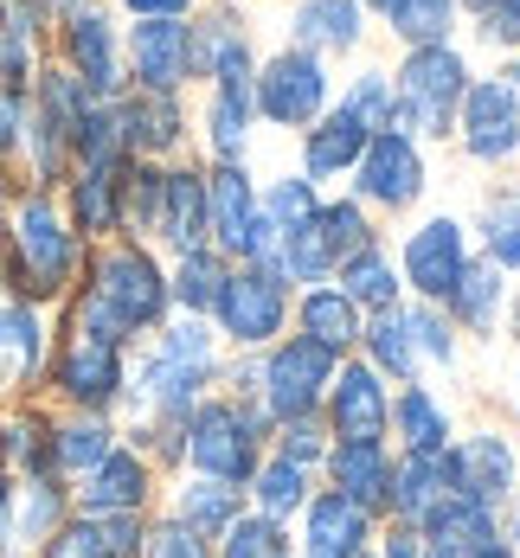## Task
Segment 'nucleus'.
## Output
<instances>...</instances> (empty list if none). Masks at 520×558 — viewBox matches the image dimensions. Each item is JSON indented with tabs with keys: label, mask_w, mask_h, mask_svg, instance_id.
I'll return each mask as SVG.
<instances>
[{
	"label": "nucleus",
	"mask_w": 520,
	"mask_h": 558,
	"mask_svg": "<svg viewBox=\"0 0 520 558\" xmlns=\"http://www.w3.org/2000/svg\"><path fill=\"white\" fill-rule=\"evenodd\" d=\"M469 257H475V238H469V225L457 213H431V219H418L404 231L399 244V282L404 295H418V302H444L457 277L469 270Z\"/></svg>",
	"instance_id": "obj_11"
},
{
	"label": "nucleus",
	"mask_w": 520,
	"mask_h": 558,
	"mask_svg": "<svg viewBox=\"0 0 520 558\" xmlns=\"http://www.w3.org/2000/svg\"><path fill=\"white\" fill-rule=\"evenodd\" d=\"M328 104H335V71H328V58L302 52V46H289V39L277 52L257 58V71H251V110H257V122L302 135Z\"/></svg>",
	"instance_id": "obj_7"
},
{
	"label": "nucleus",
	"mask_w": 520,
	"mask_h": 558,
	"mask_svg": "<svg viewBox=\"0 0 520 558\" xmlns=\"http://www.w3.org/2000/svg\"><path fill=\"white\" fill-rule=\"evenodd\" d=\"M213 558H295V533L283 520H264V513H238L226 533L213 539Z\"/></svg>",
	"instance_id": "obj_44"
},
{
	"label": "nucleus",
	"mask_w": 520,
	"mask_h": 558,
	"mask_svg": "<svg viewBox=\"0 0 520 558\" xmlns=\"http://www.w3.org/2000/svg\"><path fill=\"white\" fill-rule=\"evenodd\" d=\"M155 244H168L173 257L193 251V244H206V168H193V161H168V168H161Z\"/></svg>",
	"instance_id": "obj_30"
},
{
	"label": "nucleus",
	"mask_w": 520,
	"mask_h": 558,
	"mask_svg": "<svg viewBox=\"0 0 520 558\" xmlns=\"http://www.w3.org/2000/svg\"><path fill=\"white\" fill-rule=\"evenodd\" d=\"M501 77L515 84V97H520V58H508V64H501Z\"/></svg>",
	"instance_id": "obj_58"
},
{
	"label": "nucleus",
	"mask_w": 520,
	"mask_h": 558,
	"mask_svg": "<svg viewBox=\"0 0 520 558\" xmlns=\"http://www.w3.org/2000/svg\"><path fill=\"white\" fill-rule=\"evenodd\" d=\"M335 353L315 347L302 335H283L257 353V404L270 424H289V417H322V398H328V379H335Z\"/></svg>",
	"instance_id": "obj_8"
},
{
	"label": "nucleus",
	"mask_w": 520,
	"mask_h": 558,
	"mask_svg": "<svg viewBox=\"0 0 520 558\" xmlns=\"http://www.w3.org/2000/svg\"><path fill=\"white\" fill-rule=\"evenodd\" d=\"M257 206H264V219L277 225V231H295L302 219H315V206H322V186L309 180V173H277V180H264L257 186Z\"/></svg>",
	"instance_id": "obj_46"
},
{
	"label": "nucleus",
	"mask_w": 520,
	"mask_h": 558,
	"mask_svg": "<svg viewBox=\"0 0 520 558\" xmlns=\"http://www.w3.org/2000/svg\"><path fill=\"white\" fill-rule=\"evenodd\" d=\"M161 495V469L142 456L135 444H116L77 488H71V513H90V520H110V513H148Z\"/></svg>",
	"instance_id": "obj_15"
},
{
	"label": "nucleus",
	"mask_w": 520,
	"mask_h": 558,
	"mask_svg": "<svg viewBox=\"0 0 520 558\" xmlns=\"http://www.w3.org/2000/svg\"><path fill=\"white\" fill-rule=\"evenodd\" d=\"M315 475H322V488H335L341 501L366 507V513L379 520V507H386V475H392V444H366V437H335Z\"/></svg>",
	"instance_id": "obj_21"
},
{
	"label": "nucleus",
	"mask_w": 520,
	"mask_h": 558,
	"mask_svg": "<svg viewBox=\"0 0 520 558\" xmlns=\"http://www.w3.org/2000/svg\"><path fill=\"white\" fill-rule=\"evenodd\" d=\"M360 558H373V553H360Z\"/></svg>",
	"instance_id": "obj_62"
},
{
	"label": "nucleus",
	"mask_w": 520,
	"mask_h": 558,
	"mask_svg": "<svg viewBox=\"0 0 520 558\" xmlns=\"http://www.w3.org/2000/svg\"><path fill=\"white\" fill-rule=\"evenodd\" d=\"M251 219H257L251 161H219V168H206V244H213L219 257H231Z\"/></svg>",
	"instance_id": "obj_31"
},
{
	"label": "nucleus",
	"mask_w": 520,
	"mask_h": 558,
	"mask_svg": "<svg viewBox=\"0 0 520 558\" xmlns=\"http://www.w3.org/2000/svg\"><path fill=\"white\" fill-rule=\"evenodd\" d=\"M373 558H424V539H418L411 526H392V520H379V539H373Z\"/></svg>",
	"instance_id": "obj_52"
},
{
	"label": "nucleus",
	"mask_w": 520,
	"mask_h": 558,
	"mask_svg": "<svg viewBox=\"0 0 520 558\" xmlns=\"http://www.w3.org/2000/svg\"><path fill=\"white\" fill-rule=\"evenodd\" d=\"M116 129L129 161H180L186 148V104L161 90H122L116 97Z\"/></svg>",
	"instance_id": "obj_19"
},
{
	"label": "nucleus",
	"mask_w": 520,
	"mask_h": 558,
	"mask_svg": "<svg viewBox=\"0 0 520 558\" xmlns=\"http://www.w3.org/2000/svg\"><path fill=\"white\" fill-rule=\"evenodd\" d=\"M488 7H495V0H457V13H469V20H482Z\"/></svg>",
	"instance_id": "obj_57"
},
{
	"label": "nucleus",
	"mask_w": 520,
	"mask_h": 558,
	"mask_svg": "<svg viewBox=\"0 0 520 558\" xmlns=\"http://www.w3.org/2000/svg\"><path fill=\"white\" fill-rule=\"evenodd\" d=\"M444 495H450L444 449H437V456H399V449H392V475H386V507H379V520L418 533V520L444 501Z\"/></svg>",
	"instance_id": "obj_32"
},
{
	"label": "nucleus",
	"mask_w": 520,
	"mask_h": 558,
	"mask_svg": "<svg viewBox=\"0 0 520 558\" xmlns=\"http://www.w3.org/2000/svg\"><path fill=\"white\" fill-rule=\"evenodd\" d=\"M58 58L64 71L97 97V104H116L129 90V71H122V33L104 7H77L58 20Z\"/></svg>",
	"instance_id": "obj_13"
},
{
	"label": "nucleus",
	"mask_w": 520,
	"mask_h": 558,
	"mask_svg": "<svg viewBox=\"0 0 520 558\" xmlns=\"http://www.w3.org/2000/svg\"><path fill=\"white\" fill-rule=\"evenodd\" d=\"M226 270H231V257H219L213 244L180 251V257L168 264V302H173V315H213Z\"/></svg>",
	"instance_id": "obj_42"
},
{
	"label": "nucleus",
	"mask_w": 520,
	"mask_h": 558,
	"mask_svg": "<svg viewBox=\"0 0 520 558\" xmlns=\"http://www.w3.org/2000/svg\"><path fill=\"white\" fill-rule=\"evenodd\" d=\"M328 444H335V437H328L322 417H289V424L270 430V456H283V462H295V469H322Z\"/></svg>",
	"instance_id": "obj_47"
},
{
	"label": "nucleus",
	"mask_w": 520,
	"mask_h": 558,
	"mask_svg": "<svg viewBox=\"0 0 520 558\" xmlns=\"http://www.w3.org/2000/svg\"><path fill=\"white\" fill-rule=\"evenodd\" d=\"M129 20H186L193 13V0H116Z\"/></svg>",
	"instance_id": "obj_53"
},
{
	"label": "nucleus",
	"mask_w": 520,
	"mask_h": 558,
	"mask_svg": "<svg viewBox=\"0 0 520 558\" xmlns=\"http://www.w3.org/2000/svg\"><path fill=\"white\" fill-rule=\"evenodd\" d=\"M0 558H20V553H0Z\"/></svg>",
	"instance_id": "obj_61"
},
{
	"label": "nucleus",
	"mask_w": 520,
	"mask_h": 558,
	"mask_svg": "<svg viewBox=\"0 0 520 558\" xmlns=\"http://www.w3.org/2000/svg\"><path fill=\"white\" fill-rule=\"evenodd\" d=\"M193 20V13H186ZM186 20H135L122 33V71L135 90H161L180 97L193 84V39H186Z\"/></svg>",
	"instance_id": "obj_16"
},
{
	"label": "nucleus",
	"mask_w": 520,
	"mask_h": 558,
	"mask_svg": "<svg viewBox=\"0 0 520 558\" xmlns=\"http://www.w3.org/2000/svg\"><path fill=\"white\" fill-rule=\"evenodd\" d=\"M386 417H392V386L360 360L347 353L328 379V398H322V424L328 437H366V444H386Z\"/></svg>",
	"instance_id": "obj_17"
},
{
	"label": "nucleus",
	"mask_w": 520,
	"mask_h": 558,
	"mask_svg": "<svg viewBox=\"0 0 520 558\" xmlns=\"http://www.w3.org/2000/svg\"><path fill=\"white\" fill-rule=\"evenodd\" d=\"M122 173H129V155L122 161H90V168L71 173V206L64 219L84 244H104L110 231H122Z\"/></svg>",
	"instance_id": "obj_29"
},
{
	"label": "nucleus",
	"mask_w": 520,
	"mask_h": 558,
	"mask_svg": "<svg viewBox=\"0 0 520 558\" xmlns=\"http://www.w3.org/2000/svg\"><path fill=\"white\" fill-rule=\"evenodd\" d=\"M193 39V84H219V77H251L257 71V46H251V20L238 7H206L186 20Z\"/></svg>",
	"instance_id": "obj_20"
},
{
	"label": "nucleus",
	"mask_w": 520,
	"mask_h": 558,
	"mask_svg": "<svg viewBox=\"0 0 520 558\" xmlns=\"http://www.w3.org/2000/svg\"><path fill=\"white\" fill-rule=\"evenodd\" d=\"M501 328H508V340L520 347V282L508 289V315H501Z\"/></svg>",
	"instance_id": "obj_55"
},
{
	"label": "nucleus",
	"mask_w": 520,
	"mask_h": 558,
	"mask_svg": "<svg viewBox=\"0 0 520 558\" xmlns=\"http://www.w3.org/2000/svg\"><path fill=\"white\" fill-rule=\"evenodd\" d=\"M173 315L168 302V264L142 238H110L84 257V289H71V322L77 335H97L110 347L148 340Z\"/></svg>",
	"instance_id": "obj_1"
},
{
	"label": "nucleus",
	"mask_w": 520,
	"mask_h": 558,
	"mask_svg": "<svg viewBox=\"0 0 520 558\" xmlns=\"http://www.w3.org/2000/svg\"><path fill=\"white\" fill-rule=\"evenodd\" d=\"M475 33L495 46V52H508V58H520V0H495L482 20H475Z\"/></svg>",
	"instance_id": "obj_50"
},
{
	"label": "nucleus",
	"mask_w": 520,
	"mask_h": 558,
	"mask_svg": "<svg viewBox=\"0 0 520 558\" xmlns=\"http://www.w3.org/2000/svg\"><path fill=\"white\" fill-rule=\"evenodd\" d=\"M251 129H257V110H251V77H219L206 84V110H199V142H206V161H251Z\"/></svg>",
	"instance_id": "obj_28"
},
{
	"label": "nucleus",
	"mask_w": 520,
	"mask_h": 558,
	"mask_svg": "<svg viewBox=\"0 0 520 558\" xmlns=\"http://www.w3.org/2000/svg\"><path fill=\"white\" fill-rule=\"evenodd\" d=\"M475 84L469 58L457 39H437V46H404L399 71H392V90H399V129L418 142H444L457 129L462 90Z\"/></svg>",
	"instance_id": "obj_4"
},
{
	"label": "nucleus",
	"mask_w": 520,
	"mask_h": 558,
	"mask_svg": "<svg viewBox=\"0 0 520 558\" xmlns=\"http://www.w3.org/2000/svg\"><path fill=\"white\" fill-rule=\"evenodd\" d=\"M457 148L462 161L475 168H515L520 161V97L515 84L495 71V77H475L462 90V110H457Z\"/></svg>",
	"instance_id": "obj_12"
},
{
	"label": "nucleus",
	"mask_w": 520,
	"mask_h": 558,
	"mask_svg": "<svg viewBox=\"0 0 520 558\" xmlns=\"http://www.w3.org/2000/svg\"><path fill=\"white\" fill-rule=\"evenodd\" d=\"M366 244H379L373 213H366L360 199H322V206H315V219H302L295 231H283V244H277V257H270V264L302 289V282H328L347 257H353V251H366Z\"/></svg>",
	"instance_id": "obj_6"
},
{
	"label": "nucleus",
	"mask_w": 520,
	"mask_h": 558,
	"mask_svg": "<svg viewBox=\"0 0 520 558\" xmlns=\"http://www.w3.org/2000/svg\"><path fill=\"white\" fill-rule=\"evenodd\" d=\"M386 444L399 456H437L457 444V411L444 404V391H431L424 379L392 386V417H386Z\"/></svg>",
	"instance_id": "obj_22"
},
{
	"label": "nucleus",
	"mask_w": 520,
	"mask_h": 558,
	"mask_svg": "<svg viewBox=\"0 0 520 558\" xmlns=\"http://www.w3.org/2000/svg\"><path fill=\"white\" fill-rule=\"evenodd\" d=\"M386 386H411V379H424V366H418V347H411V328H404V302L399 308H379V315H366V328H360V347H353Z\"/></svg>",
	"instance_id": "obj_37"
},
{
	"label": "nucleus",
	"mask_w": 520,
	"mask_h": 558,
	"mask_svg": "<svg viewBox=\"0 0 520 558\" xmlns=\"http://www.w3.org/2000/svg\"><path fill=\"white\" fill-rule=\"evenodd\" d=\"M341 104L360 116L373 135H379V129H399V90H392V71H386V64H360V71L347 77Z\"/></svg>",
	"instance_id": "obj_45"
},
{
	"label": "nucleus",
	"mask_w": 520,
	"mask_h": 558,
	"mask_svg": "<svg viewBox=\"0 0 520 558\" xmlns=\"http://www.w3.org/2000/svg\"><path fill=\"white\" fill-rule=\"evenodd\" d=\"M289 302H295V282L277 264H231L206 322L226 340V353H264L270 340L289 335Z\"/></svg>",
	"instance_id": "obj_5"
},
{
	"label": "nucleus",
	"mask_w": 520,
	"mask_h": 558,
	"mask_svg": "<svg viewBox=\"0 0 520 558\" xmlns=\"http://www.w3.org/2000/svg\"><path fill=\"white\" fill-rule=\"evenodd\" d=\"M142 558H213V539H206V533H193V526H186V520H173V513H148Z\"/></svg>",
	"instance_id": "obj_48"
},
{
	"label": "nucleus",
	"mask_w": 520,
	"mask_h": 558,
	"mask_svg": "<svg viewBox=\"0 0 520 558\" xmlns=\"http://www.w3.org/2000/svg\"><path fill=\"white\" fill-rule=\"evenodd\" d=\"M39 558H110V546H104V526L97 520L71 513L52 539H39Z\"/></svg>",
	"instance_id": "obj_49"
},
{
	"label": "nucleus",
	"mask_w": 520,
	"mask_h": 558,
	"mask_svg": "<svg viewBox=\"0 0 520 558\" xmlns=\"http://www.w3.org/2000/svg\"><path fill=\"white\" fill-rule=\"evenodd\" d=\"M0 264H7V282H13V302H33V308L39 302H71V289L84 277V238L71 231L64 206L46 186L13 206Z\"/></svg>",
	"instance_id": "obj_2"
},
{
	"label": "nucleus",
	"mask_w": 520,
	"mask_h": 558,
	"mask_svg": "<svg viewBox=\"0 0 520 558\" xmlns=\"http://www.w3.org/2000/svg\"><path fill=\"white\" fill-rule=\"evenodd\" d=\"M122 444V430H116V417H90V411H64L52 417V475L58 482H84L110 449Z\"/></svg>",
	"instance_id": "obj_34"
},
{
	"label": "nucleus",
	"mask_w": 520,
	"mask_h": 558,
	"mask_svg": "<svg viewBox=\"0 0 520 558\" xmlns=\"http://www.w3.org/2000/svg\"><path fill=\"white\" fill-rule=\"evenodd\" d=\"M418 539L469 558V553H482V546H495V539H501V513H495V507H482V501H469V495H444V501L418 520Z\"/></svg>",
	"instance_id": "obj_33"
},
{
	"label": "nucleus",
	"mask_w": 520,
	"mask_h": 558,
	"mask_svg": "<svg viewBox=\"0 0 520 558\" xmlns=\"http://www.w3.org/2000/svg\"><path fill=\"white\" fill-rule=\"evenodd\" d=\"M360 328H366V315L341 295V282H335V277H328V282H302V289H295V302H289V335L328 347L335 360H347V353L360 347Z\"/></svg>",
	"instance_id": "obj_24"
},
{
	"label": "nucleus",
	"mask_w": 520,
	"mask_h": 558,
	"mask_svg": "<svg viewBox=\"0 0 520 558\" xmlns=\"http://www.w3.org/2000/svg\"><path fill=\"white\" fill-rule=\"evenodd\" d=\"M46 360H52V335H46V315L33 302H0V391H33L46 379Z\"/></svg>",
	"instance_id": "obj_27"
},
{
	"label": "nucleus",
	"mask_w": 520,
	"mask_h": 558,
	"mask_svg": "<svg viewBox=\"0 0 520 558\" xmlns=\"http://www.w3.org/2000/svg\"><path fill=\"white\" fill-rule=\"evenodd\" d=\"M315 488H322V475H315V469H295V462H283V456H270V449H264V462H257V469H251V482H244V507H251V513H264V520L295 526V513L309 507Z\"/></svg>",
	"instance_id": "obj_35"
},
{
	"label": "nucleus",
	"mask_w": 520,
	"mask_h": 558,
	"mask_svg": "<svg viewBox=\"0 0 520 558\" xmlns=\"http://www.w3.org/2000/svg\"><path fill=\"white\" fill-rule=\"evenodd\" d=\"M335 282H341V295L360 308V315H379V308H399V302H404L399 264H392V251H386V244L353 251L341 270H335Z\"/></svg>",
	"instance_id": "obj_40"
},
{
	"label": "nucleus",
	"mask_w": 520,
	"mask_h": 558,
	"mask_svg": "<svg viewBox=\"0 0 520 558\" xmlns=\"http://www.w3.org/2000/svg\"><path fill=\"white\" fill-rule=\"evenodd\" d=\"M353 193L347 199H360L366 213H386V219H404L424 193H431V161H424V142L418 135H404V129H379L373 142H366V155L353 161Z\"/></svg>",
	"instance_id": "obj_9"
},
{
	"label": "nucleus",
	"mask_w": 520,
	"mask_h": 558,
	"mask_svg": "<svg viewBox=\"0 0 520 558\" xmlns=\"http://www.w3.org/2000/svg\"><path fill=\"white\" fill-rule=\"evenodd\" d=\"M404 328H411V347H418L424 379H431V373H457L462 366V335H457V322L444 315V302L404 295Z\"/></svg>",
	"instance_id": "obj_43"
},
{
	"label": "nucleus",
	"mask_w": 520,
	"mask_h": 558,
	"mask_svg": "<svg viewBox=\"0 0 520 558\" xmlns=\"http://www.w3.org/2000/svg\"><path fill=\"white\" fill-rule=\"evenodd\" d=\"M515 424H520V366H515Z\"/></svg>",
	"instance_id": "obj_60"
},
{
	"label": "nucleus",
	"mask_w": 520,
	"mask_h": 558,
	"mask_svg": "<svg viewBox=\"0 0 520 558\" xmlns=\"http://www.w3.org/2000/svg\"><path fill=\"white\" fill-rule=\"evenodd\" d=\"M360 7L399 46H437V39L457 33V0H360Z\"/></svg>",
	"instance_id": "obj_41"
},
{
	"label": "nucleus",
	"mask_w": 520,
	"mask_h": 558,
	"mask_svg": "<svg viewBox=\"0 0 520 558\" xmlns=\"http://www.w3.org/2000/svg\"><path fill=\"white\" fill-rule=\"evenodd\" d=\"M469 558H520V553L508 546V539H495V546H482V553H469Z\"/></svg>",
	"instance_id": "obj_56"
},
{
	"label": "nucleus",
	"mask_w": 520,
	"mask_h": 558,
	"mask_svg": "<svg viewBox=\"0 0 520 558\" xmlns=\"http://www.w3.org/2000/svg\"><path fill=\"white\" fill-rule=\"evenodd\" d=\"M26 135V90H7L0 84V155H13Z\"/></svg>",
	"instance_id": "obj_51"
},
{
	"label": "nucleus",
	"mask_w": 520,
	"mask_h": 558,
	"mask_svg": "<svg viewBox=\"0 0 520 558\" xmlns=\"http://www.w3.org/2000/svg\"><path fill=\"white\" fill-rule=\"evenodd\" d=\"M366 7L360 0H289V46L315 58H353L366 46Z\"/></svg>",
	"instance_id": "obj_23"
},
{
	"label": "nucleus",
	"mask_w": 520,
	"mask_h": 558,
	"mask_svg": "<svg viewBox=\"0 0 520 558\" xmlns=\"http://www.w3.org/2000/svg\"><path fill=\"white\" fill-rule=\"evenodd\" d=\"M475 257H488L495 270L520 277V180H501V186H488V193H482Z\"/></svg>",
	"instance_id": "obj_39"
},
{
	"label": "nucleus",
	"mask_w": 520,
	"mask_h": 558,
	"mask_svg": "<svg viewBox=\"0 0 520 558\" xmlns=\"http://www.w3.org/2000/svg\"><path fill=\"white\" fill-rule=\"evenodd\" d=\"M46 379L64 398V411L116 417L122 391H129V347H110V340H97V335L64 328V347L46 360Z\"/></svg>",
	"instance_id": "obj_10"
},
{
	"label": "nucleus",
	"mask_w": 520,
	"mask_h": 558,
	"mask_svg": "<svg viewBox=\"0 0 520 558\" xmlns=\"http://www.w3.org/2000/svg\"><path fill=\"white\" fill-rule=\"evenodd\" d=\"M64 520H71V482H58V475H20L13 482V553L52 539Z\"/></svg>",
	"instance_id": "obj_38"
},
{
	"label": "nucleus",
	"mask_w": 520,
	"mask_h": 558,
	"mask_svg": "<svg viewBox=\"0 0 520 558\" xmlns=\"http://www.w3.org/2000/svg\"><path fill=\"white\" fill-rule=\"evenodd\" d=\"M161 513L186 520V526H193V533H206V539H219L231 520L244 513V488H231V482H213V475H186V469H180Z\"/></svg>",
	"instance_id": "obj_36"
},
{
	"label": "nucleus",
	"mask_w": 520,
	"mask_h": 558,
	"mask_svg": "<svg viewBox=\"0 0 520 558\" xmlns=\"http://www.w3.org/2000/svg\"><path fill=\"white\" fill-rule=\"evenodd\" d=\"M366 142H373V129L347 110V104H328V110L302 129V173H309L315 186L347 180V173H353V161L366 155Z\"/></svg>",
	"instance_id": "obj_26"
},
{
	"label": "nucleus",
	"mask_w": 520,
	"mask_h": 558,
	"mask_svg": "<svg viewBox=\"0 0 520 558\" xmlns=\"http://www.w3.org/2000/svg\"><path fill=\"white\" fill-rule=\"evenodd\" d=\"M270 430H277V424H270L257 404H238L226 391H206V398L180 417V469L244 488L251 469H257L264 449H270ZM180 469H173V475H180Z\"/></svg>",
	"instance_id": "obj_3"
},
{
	"label": "nucleus",
	"mask_w": 520,
	"mask_h": 558,
	"mask_svg": "<svg viewBox=\"0 0 520 558\" xmlns=\"http://www.w3.org/2000/svg\"><path fill=\"white\" fill-rule=\"evenodd\" d=\"M444 475H450V495H469V501L482 507H508L520 482V449L508 430H495V424H482V430H457V444L444 449Z\"/></svg>",
	"instance_id": "obj_14"
},
{
	"label": "nucleus",
	"mask_w": 520,
	"mask_h": 558,
	"mask_svg": "<svg viewBox=\"0 0 520 558\" xmlns=\"http://www.w3.org/2000/svg\"><path fill=\"white\" fill-rule=\"evenodd\" d=\"M508 289H515L508 270H495L488 257H469V270L457 277V289L444 295V315L457 322L462 340H488V347H495L501 315H508Z\"/></svg>",
	"instance_id": "obj_25"
},
{
	"label": "nucleus",
	"mask_w": 520,
	"mask_h": 558,
	"mask_svg": "<svg viewBox=\"0 0 520 558\" xmlns=\"http://www.w3.org/2000/svg\"><path fill=\"white\" fill-rule=\"evenodd\" d=\"M289 533H295V558H360V553H373L379 520L366 507L341 501L335 488H315Z\"/></svg>",
	"instance_id": "obj_18"
},
{
	"label": "nucleus",
	"mask_w": 520,
	"mask_h": 558,
	"mask_svg": "<svg viewBox=\"0 0 520 558\" xmlns=\"http://www.w3.org/2000/svg\"><path fill=\"white\" fill-rule=\"evenodd\" d=\"M501 539L520 553V482H515V495H508V507H501Z\"/></svg>",
	"instance_id": "obj_54"
},
{
	"label": "nucleus",
	"mask_w": 520,
	"mask_h": 558,
	"mask_svg": "<svg viewBox=\"0 0 520 558\" xmlns=\"http://www.w3.org/2000/svg\"><path fill=\"white\" fill-rule=\"evenodd\" d=\"M0 251H7V193H0Z\"/></svg>",
	"instance_id": "obj_59"
}]
</instances>
